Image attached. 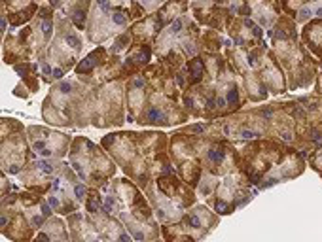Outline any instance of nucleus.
<instances>
[{"instance_id":"1","label":"nucleus","mask_w":322,"mask_h":242,"mask_svg":"<svg viewBox=\"0 0 322 242\" xmlns=\"http://www.w3.org/2000/svg\"><path fill=\"white\" fill-rule=\"evenodd\" d=\"M208 159L214 161V163H218V161L224 159V151L222 150H210V151H208Z\"/></svg>"},{"instance_id":"2","label":"nucleus","mask_w":322,"mask_h":242,"mask_svg":"<svg viewBox=\"0 0 322 242\" xmlns=\"http://www.w3.org/2000/svg\"><path fill=\"white\" fill-rule=\"evenodd\" d=\"M186 223H190L193 229H199L201 227V221H199V217H197V216H188L186 217Z\"/></svg>"},{"instance_id":"3","label":"nucleus","mask_w":322,"mask_h":242,"mask_svg":"<svg viewBox=\"0 0 322 242\" xmlns=\"http://www.w3.org/2000/svg\"><path fill=\"white\" fill-rule=\"evenodd\" d=\"M112 21H114L116 25H125V23H127V17H125L123 13H114V15H112Z\"/></svg>"},{"instance_id":"4","label":"nucleus","mask_w":322,"mask_h":242,"mask_svg":"<svg viewBox=\"0 0 322 242\" xmlns=\"http://www.w3.org/2000/svg\"><path fill=\"white\" fill-rule=\"evenodd\" d=\"M66 44H70L72 47H76V49H78V47L82 46V44H80V40L76 38L74 34H68V36H66Z\"/></svg>"},{"instance_id":"5","label":"nucleus","mask_w":322,"mask_h":242,"mask_svg":"<svg viewBox=\"0 0 322 242\" xmlns=\"http://www.w3.org/2000/svg\"><path fill=\"white\" fill-rule=\"evenodd\" d=\"M180 29H182V19H174V23L171 25V32L176 34V32H180Z\"/></svg>"},{"instance_id":"6","label":"nucleus","mask_w":322,"mask_h":242,"mask_svg":"<svg viewBox=\"0 0 322 242\" xmlns=\"http://www.w3.org/2000/svg\"><path fill=\"white\" fill-rule=\"evenodd\" d=\"M227 102H237V89L235 87H231V89L227 91Z\"/></svg>"},{"instance_id":"7","label":"nucleus","mask_w":322,"mask_h":242,"mask_svg":"<svg viewBox=\"0 0 322 242\" xmlns=\"http://www.w3.org/2000/svg\"><path fill=\"white\" fill-rule=\"evenodd\" d=\"M42 32H44V36H46V38H49L51 36V23L49 21H46L42 25Z\"/></svg>"},{"instance_id":"8","label":"nucleus","mask_w":322,"mask_h":242,"mask_svg":"<svg viewBox=\"0 0 322 242\" xmlns=\"http://www.w3.org/2000/svg\"><path fill=\"white\" fill-rule=\"evenodd\" d=\"M313 13H315V11H313L311 8H303V10L299 11V17H301V19H307V17H311Z\"/></svg>"},{"instance_id":"9","label":"nucleus","mask_w":322,"mask_h":242,"mask_svg":"<svg viewBox=\"0 0 322 242\" xmlns=\"http://www.w3.org/2000/svg\"><path fill=\"white\" fill-rule=\"evenodd\" d=\"M74 193H76V197H78V199H83V195H85V187H83V185H76V187H74Z\"/></svg>"},{"instance_id":"10","label":"nucleus","mask_w":322,"mask_h":242,"mask_svg":"<svg viewBox=\"0 0 322 242\" xmlns=\"http://www.w3.org/2000/svg\"><path fill=\"white\" fill-rule=\"evenodd\" d=\"M97 4H99V6L102 8L104 11H108V10H110V4H108V0H97Z\"/></svg>"},{"instance_id":"11","label":"nucleus","mask_w":322,"mask_h":242,"mask_svg":"<svg viewBox=\"0 0 322 242\" xmlns=\"http://www.w3.org/2000/svg\"><path fill=\"white\" fill-rule=\"evenodd\" d=\"M241 136H243V138H254L256 132H252V131H243V132H241Z\"/></svg>"},{"instance_id":"12","label":"nucleus","mask_w":322,"mask_h":242,"mask_svg":"<svg viewBox=\"0 0 322 242\" xmlns=\"http://www.w3.org/2000/svg\"><path fill=\"white\" fill-rule=\"evenodd\" d=\"M44 148H46V144H44L42 140H36L34 142V150H44Z\"/></svg>"},{"instance_id":"13","label":"nucleus","mask_w":322,"mask_h":242,"mask_svg":"<svg viewBox=\"0 0 322 242\" xmlns=\"http://www.w3.org/2000/svg\"><path fill=\"white\" fill-rule=\"evenodd\" d=\"M49 204H51L53 208H57V206H59V200L55 199V197H49Z\"/></svg>"},{"instance_id":"14","label":"nucleus","mask_w":322,"mask_h":242,"mask_svg":"<svg viewBox=\"0 0 322 242\" xmlns=\"http://www.w3.org/2000/svg\"><path fill=\"white\" fill-rule=\"evenodd\" d=\"M61 89H63V93H68V91H70V83H63Z\"/></svg>"},{"instance_id":"15","label":"nucleus","mask_w":322,"mask_h":242,"mask_svg":"<svg viewBox=\"0 0 322 242\" xmlns=\"http://www.w3.org/2000/svg\"><path fill=\"white\" fill-rule=\"evenodd\" d=\"M248 64H250V66H254V64H256V57H254V55L248 57Z\"/></svg>"},{"instance_id":"16","label":"nucleus","mask_w":322,"mask_h":242,"mask_svg":"<svg viewBox=\"0 0 322 242\" xmlns=\"http://www.w3.org/2000/svg\"><path fill=\"white\" fill-rule=\"evenodd\" d=\"M53 76H55L57 79H61V78H63V72H61V70H53Z\"/></svg>"},{"instance_id":"17","label":"nucleus","mask_w":322,"mask_h":242,"mask_svg":"<svg viewBox=\"0 0 322 242\" xmlns=\"http://www.w3.org/2000/svg\"><path fill=\"white\" fill-rule=\"evenodd\" d=\"M282 138L286 140V142H290V140H292V134H290V132H282Z\"/></svg>"},{"instance_id":"18","label":"nucleus","mask_w":322,"mask_h":242,"mask_svg":"<svg viewBox=\"0 0 322 242\" xmlns=\"http://www.w3.org/2000/svg\"><path fill=\"white\" fill-rule=\"evenodd\" d=\"M216 104H218V106H224V104H225V98H218V100H216Z\"/></svg>"},{"instance_id":"19","label":"nucleus","mask_w":322,"mask_h":242,"mask_svg":"<svg viewBox=\"0 0 322 242\" xmlns=\"http://www.w3.org/2000/svg\"><path fill=\"white\" fill-rule=\"evenodd\" d=\"M315 13L318 15V17H322V8H316V10H315Z\"/></svg>"}]
</instances>
